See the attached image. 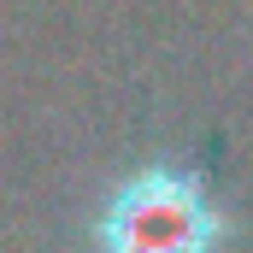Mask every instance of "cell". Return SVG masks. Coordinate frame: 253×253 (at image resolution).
Returning a JSON list of instances; mask_svg holds the SVG:
<instances>
[{"instance_id":"1","label":"cell","mask_w":253,"mask_h":253,"mask_svg":"<svg viewBox=\"0 0 253 253\" xmlns=\"http://www.w3.org/2000/svg\"><path fill=\"white\" fill-rule=\"evenodd\" d=\"M242 242V218L224 200L212 165L194 153H141L118 177H106L88 218V253H230Z\"/></svg>"}]
</instances>
